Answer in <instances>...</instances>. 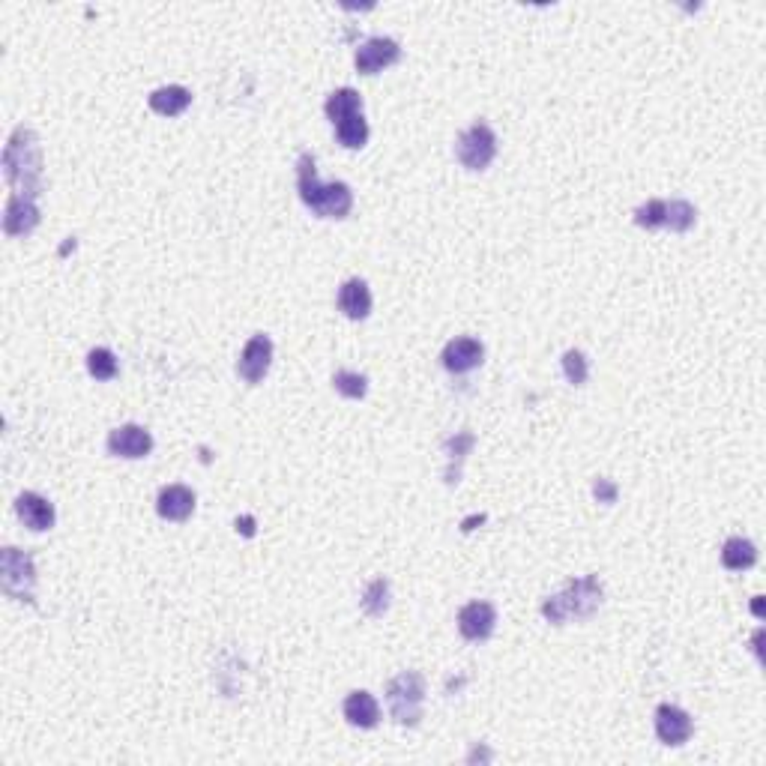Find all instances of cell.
I'll return each instance as SVG.
<instances>
[{
	"label": "cell",
	"instance_id": "1",
	"mask_svg": "<svg viewBox=\"0 0 766 766\" xmlns=\"http://www.w3.org/2000/svg\"><path fill=\"white\" fill-rule=\"evenodd\" d=\"M42 147L33 129L15 126L3 150V174L12 195L39 198L42 192Z\"/></svg>",
	"mask_w": 766,
	"mask_h": 766
},
{
	"label": "cell",
	"instance_id": "2",
	"mask_svg": "<svg viewBox=\"0 0 766 766\" xmlns=\"http://www.w3.org/2000/svg\"><path fill=\"white\" fill-rule=\"evenodd\" d=\"M297 192L300 201L318 216V219H348L354 210V192L348 183H321L315 156L306 150L297 159Z\"/></svg>",
	"mask_w": 766,
	"mask_h": 766
},
{
	"label": "cell",
	"instance_id": "3",
	"mask_svg": "<svg viewBox=\"0 0 766 766\" xmlns=\"http://www.w3.org/2000/svg\"><path fill=\"white\" fill-rule=\"evenodd\" d=\"M605 602V587L596 575H581L566 581V587L542 602V617L554 626H566L572 620H590Z\"/></svg>",
	"mask_w": 766,
	"mask_h": 766
},
{
	"label": "cell",
	"instance_id": "4",
	"mask_svg": "<svg viewBox=\"0 0 766 766\" xmlns=\"http://www.w3.org/2000/svg\"><path fill=\"white\" fill-rule=\"evenodd\" d=\"M425 704V680L419 671H401L386 683V707L395 725L416 728Z\"/></svg>",
	"mask_w": 766,
	"mask_h": 766
},
{
	"label": "cell",
	"instance_id": "5",
	"mask_svg": "<svg viewBox=\"0 0 766 766\" xmlns=\"http://www.w3.org/2000/svg\"><path fill=\"white\" fill-rule=\"evenodd\" d=\"M698 222V210L692 201L686 198H650L644 201L638 210H635V225L638 228H647V231H659V228H668L674 234H686L692 231Z\"/></svg>",
	"mask_w": 766,
	"mask_h": 766
},
{
	"label": "cell",
	"instance_id": "6",
	"mask_svg": "<svg viewBox=\"0 0 766 766\" xmlns=\"http://www.w3.org/2000/svg\"><path fill=\"white\" fill-rule=\"evenodd\" d=\"M0 587L9 599L33 605V590H36V566L33 557L18 551V548H3L0 551Z\"/></svg>",
	"mask_w": 766,
	"mask_h": 766
},
{
	"label": "cell",
	"instance_id": "7",
	"mask_svg": "<svg viewBox=\"0 0 766 766\" xmlns=\"http://www.w3.org/2000/svg\"><path fill=\"white\" fill-rule=\"evenodd\" d=\"M497 156V135L488 123L476 120L473 126H467L458 141H455V159L467 168V171H485Z\"/></svg>",
	"mask_w": 766,
	"mask_h": 766
},
{
	"label": "cell",
	"instance_id": "8",
	"mask_svg": "<svg viewBox=\"0 0 766 766\" xmlns=\"http://www.w3.org/2000/svg\"><path fill=\"white\" fill-rule=\"evenodd\" d=\"M270 366H273V339L267 333H255L237 360V375L249 386H255L267 378Z\"/></svg>",
	"mask_w": 766,
	"mask_h": 766
},
{
	"label": "cell",
	"instance_id": "9",
	"mask_svg": "<svg viewBox=\"0 0 766 766\" xmlns=\"http://www.w3.org/2000/svg\"><path fill=\"white\" fill-rule=\"evenodd\" d=\"M692 734H695V722L683 707H677V704L656 707V737L662 746H671V749L686 746L692 740Z\"/></svg>",
	"mask_w": 766,
	"mask_h": 766
},
{
	"label": "cell",
	"instance_id": "10",
	"mask_svg": "<svg viewBox=\"0 0 766 766\" xmlns=\"http://www.w3.org/2000/svg\"><path fill=\"white\" fill-rule=\"evenodd\" d=\"M105 446H108V455H114V458L138 461V458H147L153 452V434L147 428L129 422V425H117L108 434Z\"/></svg>",
	"mask_w": 766,
	"mask_h": 766
},
{
	"label": "cell",
	"instance_id": "11",
	"mask_svg": "<svg viewBox=\"0 0 766 766\" xmlns=\"http://www.w3.org/2000/svg\"><path fill=\"white\" fill-rule=\"evenodd\" d=\"M497 629V608L491 602H467L461 611H458V632L464 641H473V644H482L494 635Z\"/></svg>",
	"mask_w": 766,
	"mask_h": 766
},
{
	"label": "cell",
	"instance_id": "12",
	"mask_svg": "<svg viewBox=\"0 0 766 766\" xmlns=\"http://www.w3.org/2000/svg\"><path fill=\"white\" fill-rule=\"evenodd\" d=\"M398 60H401V45H398L395 39H389V36H372V39H366V42L357 48V57H354L360 75H378V72H383L386 66H392V63H398Z\"/></svg>",
	"mask_w": 766,
	"mask_h": 766
},
{
	"label": "cell",
	"instance_id": "13",
	"mask_svg": "<svg viewBox=\"0 0 766 766\" xmlns=\"http://www.w3.org/2000/svg\"><path fill=\"white\" fill-rule=\"evenodd\" d=\"M443 369L452 372V375H467V372H476L482 363H485V348L479 339H470V336H461V339H452L443 354Z\"/></svg>",
	"mask_w": 766,
	"mask_h": 766
},
{
	"label": "cell",
	"instance_id": "14",
	"mask_svg": "<svg viewBox=\"0 0 766 766\" xmlns=\"http://www.w3.org/2000/svg\"><path fill=\"white\" fill-rule=\"evenodd\" d=\"M15 512H18V518H21V524L27 527V530H33V533H45V530H51L54 527V503L51 500H45L42 494H36V491H21L18 497H15Z\"/></svg>",
	"mask_w": 766,
	"mask_h": 766
},
{
	"label": "cell",
	"instance_id": "15",
	"mask_svg": "<svg viewBox=\"0 0 766 766\" xmlns=\"http://www.w3.org/2000/svg\"><path fill=\"white\" fill-rule=\"evenodd\" d=\"M156 512L159 518L165 521H174V524H183L192 518L195 512V491L189 485H165L156 497Z\"/></svg>",
	"mask_w": 766,
	"mask_h": 766
},
{
	"label": "cell",
	"instance_id": "16",
	"mask_svg": "<svg viewBox=\"0 0 766 766\" xmlns=\"http://www.w3.org/2000/svg\"><path fill=\"white\" fill-rule=\"evenodd\" d=\"M39 225V207L36 198H21V195H9L6 198V210H3V231L6 237H24Z\"/></svg>",
	"mask_w": 766,
	"mask_h": 766
},
{
	"label": "cell",
	"instance_id": "17",
	"mask_svg": "<svg viewBox=\"0 0 766 766\" xmlns=\"http://www.w3.org/2000/svg\"><path fill=\"white\" fill-rule=\"evenodd\" d=\"M342 713H345L348 725L363 728V731H372V728H378V722H381V704H378V698H375L372 692H366V689L351 692V695L345 698V704H342Z\"/></svg>",
	"mask_w": 766,
	"mask_h": 766
},
{
	"label": "cell",
	"instance_id": "18",
	"mask_svg": "<svg viewBox=\"0 0 766 766\" xmlns=\"http://www.w3.org/2000/svg\"><path fill=\"white\" fill-rule=\"evenodd\" d=\"M339 312L351 321H366L372 315V291L363 279H348L339 288Z\"/></svg>",
	"mask_w": 766,
	"mask_h": 766
},
{
	"label": "cell",
	"instance_id": "19",
	"mask_svg": "<svg viewBox=\"0 0 766 766\" xmlns=\"http://www.w3.org/2000/svg\"><path fill=\"white\" fill-rule=\"evenodd\" d=\"M147 105L162 117H177L192 105V90H186L183 84H168V87L153 90L147 96Z\"/></svg>",
	"mask_w": 766,
	"mask_h": 766
},
{
	"label": "cell",
	"instance_id": "20",
	"mask_svg": "<svg viewBox=\"0 0 766 766\" xmlns=\"http://www.w3.org/2000/svg\"><path fill=\"white\" fill-rule=\"evenodd\" d=\"M758 563V545L746 536H731L722 545V566L728 572H743Z\"/></svg>",
	"mask_w": 766,
	"mask_h": 766
},
{
	"label": "cell",
	"instance_id": "21",
	"mask_svg": "<svg viewBox=\"0 0 766 766\" xmlns=\"http://www.w3.org/2000/svg\"><path fill=\"white\" fill-rule=\"evenodd\" d=\"M324 111H327L330 123L336 126L339 120H345V117H351V114H360V111H363V96H360L354 87H339V90H333V93L327 96Z\"/></svg>",
	"mask_w": 766,
	"mask_h": 766
},
{
	"label": "cell",
	"instance_id": "22",
	"mask_svg": "<svg viewBox=\"0 0 766 766\" xmlns=\"http://www.w3.org/2000/svg\"><path fill=\"white\" fill-rule=\"evenodd\" d=\"M333 129H336L339 144L348 147V150H363V147L369 144V135H372V129H369L363 111H360V114H351V117H345V120H339Z\"/></svg>",
	"mask_w": 766,
	"mask_h": 766
},
{
	"label": "cell",
	"instance_id": "23",
	"mask_svg": "<svg viewBox=\"0 0 766 766\" xmlns=\"http://www.w3.org/2000/svg\"><path fill=\"white\" fill-rule=\"evenodd\" d=\"M473 446H476V437H473L470 431H461V434H455V437L446 440V455H449L446 482H449V485L458 482V467H461V461L467 458V452H470Z\"/></svg>",
	"mask_w": 766,
	"mask_h": 766
},
{
	"label": "cell",
	"instance_id": "24",
	"mask_svg": "<svg viewBox=\"0 0 766 766\" xmlns=\"http://www.w3.org/2000/svg\"><path fill=\"white\" fill-rule=\"evenodd\" d=\"M360 605L369 617H383L389 611V581L386 578H372L363 590Z\"/></svg>",
	"mask_w": 766,
	"mask_h": 766
},
{
	"label": "cell",
	"instance_id": "25",
	"mask_svg": "<svg viewBox=\"0 0 766 766\" xmlns=\"http://www.w3.org/2000/svg\"><path fill=\"white\" fill-rule=\"evenodd\" d=\"M87 372H90V378H96V381H114L117 372H120L114 351H108V348H93V351L87 354Z\"/></svg>",
	"mask_w": 766,
	"mask_h": 766
},
{
	"label": "cell",
	"instance_id": "26",
	"mask_svg": "<svg viewBox=\"0 0 766 766\" xmlns=\"http://www.w3.org/2000/svg\"><path fill=\"white\" fill-rule=\"evenodd\" d=\"M333 386H336L339 395H345V398H351V401H360V398H366V392H369V378L360 375V372H351V369H339V372L333 375Z\"/></svg>",
	"mask_w": 766,
	"mask_h": 766
},
{
	"label": "cell",
	"instance_id": "27",
	"mask_svg": "<svg viewBox=\"0 0 766 766\" xmlns=\"http://www.w3.org/2000/svg\"><path fill=\"white\" fill-rule=\"evenodd\" d=\"M560 366H563V378L572 386H584L587 378H590V360L581 351H566Z\"/></svg>",
	"mask_w": 766,
	"mask_h": 766
},
{
	"label": "cell",
	"instance_id": "28",
	"mask_svg": "<svg viewBox=\"0 0 766 766\" xmlns=\"http://www.w3.org/2000/svg\"><path fill=\"white\" fill-rule=\"evenodd\" d=\"M593 497L599 500V503H605V506H611V503H617V497H620V488H617V482L614 479H596L593 482Z\"/></svg>",
	"mask_w": 766,
	"mask_h": 766
},
{
	"label": "cell",
	"instance_id": "29",
	"mask_svg": "<svg viewBox=\"0 0 766 766\" xmlns=\"http://www.w3.org/2000/svg\"><path fill=\"white\" fill-rule=\"evenodd\" d=\"M237 533H243V536H255V518H252V515L237 518Z\"/></svg>",
	"mask_w": 766,
	"mask_h": 766
},
{
	"label": "cell",
	"instance_id": "30",
	"mask_svg": "<svg viewBox=\"0 0 766 766\" xmlns=\"http://www.w3.org/2000/svg\"><path fill=\"white\" fill-rule=\"evenodd\" d=\"M482 521H485V515H470V518L461 524V530H464V533H470V530H473L476 524H482Z\"/></svg>",
	"mask_w": 766,
	"mask_h": 766
}]
</instances>
